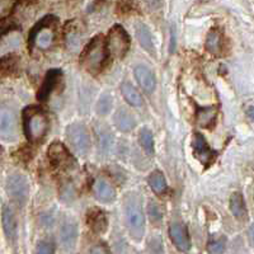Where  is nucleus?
<instances>
[{
  "label": "nucleus",
  "mask_w": 254,
  "mask_h": 254,
  "mask_svg": "<svg viewBox=\"0 0 254 254\" xmlns=\"http://www.w3.org/2000/svg\"><path fill=\"white\" fill-rule=\"evenodd\" d=\"M124 217L131 237L141 240L145 233V216L142 211V199L137 193H127L124 198Z\"/></svg>",
  "instance_id": "1"
},
{
  "label": "nucleus",
  "mask_w": 254,
  "mask_h": 254,
  "mask_svg": "<svg viewBox=\"0 0 254 254\" xmlns=\"http://www.w3.org/2000/svg\"><path fill=\"white\" fill-rule=\"evenodd\" d=\"M107 45L101 36L93 38L90 44L85 47L80 56V64L90 74H97L103 69L107 61Z\"/></svg>",
  "instance_id": "2"
},
{
  "label": "nucleus",
  "mask_w": 254,
  "mask_h": 254,
  "mask_svg": "<svg viewBox=\"0 0 254 254\" xmlns=\"http://www.w3.org/2000/svg\"><path fill=\"white\" fill-rule=\"evenodd\" d=\"M23 127L27 139L31 142L40 141L49 130V120L42 110L29 107L23 112Z\"/></svg>",
  "instance_id": "3"
},
{
  "label": "nucleus",
  "mask_w": 254,
  "mask_h": 254,
  "mask_svg": "<svg viewBox=\"0 0 254 254\" xmlns=\"http://www.w3.org/2000/svg\"><path fill=\"white\" fill-rule=\"evenodd\" d=\"M56 22L58 19L52 15L41 19L40 23L36 24L29 33V47L37 46L41 50L51 47L54 44V38H55L54 26Z\"/></svg>",
  "instance_id": "4"
},
{
  "label": "nucleus",
  "mask_w": 254,
  "mask_h": 254,
  "mask_svg": "<svg viewBox=\"0 0 254 254\" xmlns=\"http://www.w3.org/2000/svg\"><path fill=\"white\" fill-rule=\"evenodd\" d=\"M66 139L70 146L78 155H87L90 149V135L83 124H71L66 127Z\"/></svg>",
  "instance_id": "5"
},
{
  "label": "nucleus",
  "mask_w": 254,
  "mask_h": 254,
  "mask_svg": "<svg viewBox=\"0 0 254 254\" xmlns=\"http://www.w3.org/2000/svg\"><path fill=\"white\" fill-rule=\"evenodd\" d=\"M6 192L9 197L18 205L23 206L28 201L29 192H31V185L26 176L20 173L10 174L6 178Z\"/></svg>",
  "instance_id": "6"
},
{
  "label": "nucleus",
  "mask_w": 254,
  "mask_h": 254,
  "mask_svg": "<svg viewBox=\"0 0 254 254\" xmlns=\"http://www.w3.org/2000/svg\"><path fill=\"white\" fill-rule=\"evenodd\" d=\"M106 45L110 55H112L113 58H124L130 49V37L124 27L116 24L108 32Z\"/></svg>",
  "instance_id": "7"
},
{
  "label": "nucleus",
  "mask_w": 254,
  "mask_h": 254,
  "mask_svg": "<svg viewBox=\"0 0 254 254\" xmlns=\"http://www.w3.org/2000/svg\"><path fill=\"white\" fill-rule=\"evenodd\" d=\"M1 124H0V130H1V137L3 140L8 141H14L18 139V120L17 115L10 107L3 106L1 107Z\"/></svg>",
  "instance_id": "8"
},
{
  "label": "nucleus",
  "mask_w": 254,
  "mask_h": 254,
  "mask_svg": "<svg viewBox=\"0 0 254 254\" xmlns=\"http://www.w3.org/2000/svg\"><path fill=\"white\" fill-rule=\"evenodd\" d=\"M47 155H49L51 164L59 169H69L75 164L72 156L61 142H52L47 150Z\"/></svg>",
  "instance_id": "9"
},
{
  "label": "nucleus",
  "mask_w": 254,
  "mask_h": 254,
  "mask_svg": "<svg viewBox=\"0 0 254 254\" xmlns=\"http://www.w3.org/2000/svg\"><path fill=\"white\" fill-rule=\"evenodd\" d=\"M192 149H193V154L197 159H198V162L203 165H208L212 163L214 160L215 153L210 146H208L207 141L203 137L201 133L196 132L193 135V140H192Z\"/></svg>",
  "instance_id": "10"
},
{
  "label": "nucleus",
  "mask_w": 254,
  "mask_h": 254,
  "mask_svg": "<svg viewBox=\"0 0 254 254\" xmlns=\"http://www.w3.org/2000/svg\"><path fill=\"white\" fill-rule=\"evenodd\" d=\"M1 222H3L4 233L9 242L14 243L18 235V221L15 216V211L12 206H4L1 211Z\"/></svg>",
  "instance_id": "11"
},
{
  "label": "nucleus",
  "mask_w": 254,
  "mask_h": 254,
  "mask_svg": "<svg viewBox=\"0 0 254 254\" xmlns=\"http://www.w3.org/2000/svg\"><path fill=\"white\" fill-rule=\"evenodd\" d=\"M78 240V225L71 219H67L63 222L60 228V242L63 247L67 251L75 247Z\"/></svg>",
  "instance_id": "12"
},
{
  "label": "nucleus",
  "mask_w": 254,
  "mask_h": 254,
  "mask_svg": "<svg viewBox=\"0 0 254 254\" xmlns=\"http://www.w3.org/2000/svg\"><path fill=\"white\" fill-rule=\"evenodd\" d=\"M169 237L173 242L174 246L182 252L190 251V240L188 237L187 229L185 225L179 224V222H174L172 224L171 229H169Z\"/></svg>",
  "instance_id": "13"
},
{
  "label": "nucleus",
  "mask_w": 254,
  "mask_h": 254,
  "mask_svg": "<svg viewBox=\"0 0 254 254\" xmlns=\"http://www.w3.org/2000/svg\"><path fill=\"white\" fill-rule=\"evenodd\" d=\"M61 75H63L61 70L52 69V70H50V71H47L46 76H45V79H44V83H42L40 90H38V94H37L38 101H41V102L47 101V98L50 97V94L54 92V89L56 88L58 83L60 81Z\"/></svg>",
  "instance_id": "14"
},
{
  "label": "nucleus",
  "mask_w": 254,
  "mask_h": 254,
  "mask_svg": "<svg viewBox=\"0 0 254 254\" xmlns=\"http://www.w3.org/2000/svg\"><path fill=\"white\" fill-rule=\"evenodd\" d=\"M133 74L137 83L142 87V89L147 93H153L156 88V78L154 72L145 65H137L133 69Z\"/></svg>",
  "instance_id": "15"
},
{
  "label": "nucleus",
  "mask_w": 254,
  "mask_h": 254,
  "mask_svg": "<svg viewBox=\"0 0 254 254\" xmlns=\"http://www.w3.org/2000/svg\"><path fill=\"white\" fill-rule=\"evenodd\" d=\"M135 32H136V37H137L140 46H141L142 49L149 54V55L155 56V52H156L155 45H154L153 37H151L150 29L147 28L146 24L137 23L135 26Z\"/></svg>",
  "instance_id": "16"
},
{
  "label": "nucleus",
  "mask_w": 254,
  "mask_h": 254,
  "mask_svg": "<svg viewBox=\"0 0 254 254\" xmlns=\"http://www.w3.org/2000/svg\"><path fill=\"white\" fill-rule=\"evenodd\" d=\"M93 193L101 202H112L116 198V190L107 181L99 178L93 185Z\"/></svg>",
  "instance_id": "17"
},
{
  "label": "nucleus",
  "mask_w": 254,
  "mask_h": 254,
  "mask_svg": "<svg viewBox=\"0 0 254 254\" xmlns=\"http://www.w3.org/2000/svg\"><path fill=\"white\" fill-rule=\"evenodd\" d=\"M88 225L90 226L94 233L102 234L107 229V216L104 214V211L99 210V208H93L88 212Z\"/></svg>",
  "instance_id": "18"
},
{
  "label": "nucleus",
  "mask_w": 254,
  "mask_h": 254,
  "mask_svg": "<svg viewBox=\"0 0 254 254\" xmlns=\"http://www.w3.org/2000/svg\"><path fill=\"white\" fill-rule=\"evenodd\" d=\"M113 121H115L116 127L122 132H130L136 126L135 117L125 108H121L115 113Z\"/></svg>",
  "instance_id": "19"
},
{
  "label": "nucleus",
  "mask_w": 254,
  "mask_h": 254,
  "mask_svg": "<svg viewBox=\"0 0 254 254\" xmlns=\"http://www.w3.org/2000/svg\"><path fill=\"white\" fill-rule=\"evenodd\" d=\"M121 92L122 95L125 97L128 103L132 106V107H141L144 104V99H142L141 94L139 93V90L133 87L132 84L130 83H124L121 85Z\"/></svg>",
  "instance_id": "20"
},
{
  "label": "nucleus",
  "mask_w": 254,
  "mask_h": 254,
  "mask_svg": "<svg viewBox=\"0 0 254 254\" xmlns=\"http://www.w3.org/2000/svg\"><path fill=\"white\" fill-rule=\"evenodd\" d=\"M230 211L237 219L246 220L248 217V210H247L246 201L239 192L234 193L230 198Z\"/></svg>",
  "instance_id": "21"
},
{
  "label": "nucleus",
  "mask_w": 254,
  "mask_h": 254,
  "mask_svg": "<svg viewBox=\"0 0 254 254\" xmlns=\"http://www.w3.org/2000/svg\"><path fill=\"white\" fill-rule=\"evenodd\" d=\"M216 119V107H199L196 112V122L201 127H210Z\"/></svg>",
  "instance_id": "22"
},
{
  "label": "nucleus",
  "mask_w": 254,
  "mask_h": 254,
  "mask_svg": "<svg viewBox=\"0 0 254 254\" xmlns=\"http://www.w3.org/2000/svg\"><path fill=\"white\" fill-rule=\"evenodd\" d=\"M149 186L159 196H162L167 192V181H165V177L163 176L162 172L155 171L151 173V176L149 177Z\"/></svg>",
  "instance_id": "23"
},
{
  "label": "nucleus",
  "mask_w": 254,
  "mask_h": 254,
  "mask_svg": "<svg viewBox=\"0 0 254 254\" xmlns=\"http://www.w3.org/2000/svg\"><path fill=\"white\" fill-rule=\"evenodd\" d=\"M206 49L210 54L214 55H219L222 50V36L220 35V32L216 29H211L208 33L207 40H206Z\"/></svg>",
  "instance_id": "24"
},
{
  "label": "nucleus",
  "mask_w": 254,
  "mask_h": 254,
  "mask_svg": "<svg viewBox=\"0 0 254 254\" xmlns=\"http://www.w3.org/2000/svg\"><path fill=\"white\" fill-rule=\"evenodd\" d=\"M139 141L146 154L153 155L154 154V136L149 128H142L139 133Z\"/></svg>",
  "instance_id": "25"
},
{
  "label": "nucleus",
  "mask_w": 254,
  "mask_h": 254,
  "mask_svg": "<svg viewBox=\"0 0 254 254\" xmlns=\"http://www.w3.org/2000/svg\"><path fill=\"white\" fill-rule=\"evenodd\" d=\"M147 215H149V219H150L151 224L155 226H160L163 221V214L160 211L158 203L155 201H150L149 205H147Z\"/></svg>",
  "instance_id": "26"
},
{
  "label": "nucleus",
  "mask_w": 254,
  "mask_h": 254,
  "mask_svg": "<svg viewBox=\"0 0 254 254\" xmlns=\"http://www.w3.org/2000/svg\"><path fill=\"white\" fill-rule=\"evenodd\" d=\"M113 107V98L112 95L108 94V93H104L101 95V98L98 99V103H97V112L99 115H108L111 112Z\"/></svg>",
  "instance_id": "27"
},
{
  "label": "nucleus",
  "mask_w": 254,
  "mask_h": 254,
  "mask_svg": "<svg viewBox=\"0 0 254 254\" xmlns=\"http://www.w3.org/2000/svg\"><path fill=\"white\" fill-rule=\"evenodd\" d=\"M98 142H99V150L107 153L112 146V135L110 131L101 130L98 133Z\"/></svg>",
  "instance_id": "28"
},
{
  "label": "nucleus",
  "mask_w": 254,
  "mask_h": 254,
  "mask_svg": "<svg viewBox=\"0 0 254 254\" xmlns=\"http://www.w3.org/2000/svg\"><path fill=\"white\" fill-rule=\"evenodd\" d=\"M225 238H216V239H212L208 243L207 251L210 253H222L225 252Z\"/></svg>",
  "instance_id": "29"
},
{
  "label": "nucleus",
  "mask_w": 254,
  "mask_h": 254,
  "mask_svg": "<svg viewBox=\"0 0 254 254\" xmlns=\"http://www.w3.org/2000/svg\"><path fill=\"white\" fill-rule=\"evenodd\" d=\"M55 252V248L52 246L50 242H40L37 244V249H36V253H54Z\"/></svg>",
  "instance_id": "30"
},
{
  "label": "nucleus",
  "mask_w": 254,
  "mask_h": 254,
  "mask_svg": "<svg viewBox=\"0 0 254 254\" xmlns=\"http://www.w3.org/2000/svg\"><path fill=\"white\" fill-rule=\"evenodd\" d=\"M146 1L151 9H156L160 6V0H146Z\"/></svg>",
  "instance_id": "31"
},
{
  "label": "nucleus",
  "mask_w": 254,
  "mask_h": 254,
  "mask_svg": "<svg viewBox=\"0 0 254 254\" xmlns=\"http://www.w3.org/2000/svg\"><path fill=\"white\" fill-rule=\"evenodd\" d=\"M90 253H108V251L107 249L102 248V247H98V248L90 249Z\"/></svg>",
  "instance_id": "32"
},
{
  "label": "nucleus",
  "mask_w": 254,
  "mask_h": 254,
  "mask_svg": "<svg viewBox=\"0 0 254 254\" xmlns=\"http://www.w3.org/2000/svg\"><path fill=\"white\" fill-rule=\"evenodd\" d=\"M249 239H251L252 244L254 246V224L251 226V229H249Z\"/></svg>",
  "instance_id": "33"
},
{
  "label": "nucleus",
  "mask_w": 254,
  "mask_h": 254,
  "mask_svg": "<svg viewBox=\"0 0 254 254\" xmlns=\"http://www.w3.org/2000/svg\"><path fill=\"white\" fill-rule=\"evenodd\" d=\"M248 116L254 121V106H253V107H251V108H249V110H248Z\"/></svg>",
  "instance_id": "34"
}]
</instances>
